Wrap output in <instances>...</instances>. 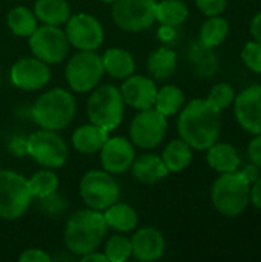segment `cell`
Segmentation results:
<instances>
[{
  "label": "cell",
  "mask_w": 261,
  "mask_h": 262,
  "mask_svg": "<svg viewBox=\"0 0 261 262\" xmlns=\"http://www.w3.org/2000/svg\"><path fill=\"white\" fill-rule=\"evenodd\" d=\"M248 154L251 161L261 169V134H258L254 140H251L248 146Z\"/></svg>",
  "instance_id": "8d00e7d4"
},
{
  "label": "cell",
  "mask_w": 261,
  "mask_h": 262,
  "mask_svg": "<svg viewBox=\"0 0 261 262\" xmlns=\"http://www.w3.org/2000/svg\"><path fill=\"white\" fill-rule=\"evenodd\" d=\"M168 129V117L155 107L140 111L129 129V135L134 144L142 149H152L158 146Z\"/></svg>",
  "instance_id": "7c38bea8"
},
{
  "label": "cell",
  "mask_w": 261,
  "mask_h": 262,
  "mask_svg": "<svg viewBox=\"0 0 261 262\" xmlns=\"http://www.w3.org/2000/svg\"><path fill=\"white\" fill-rule=\"evenodd\" d=\"M249 201H251L257 209H260L261 210V175L257 178L255 183H252Z\"/></svg>",
  "instance_id": "f35d334b"
},
{
  "label": "cell",
  "mask_w": 261,
  "mask_h": 262,
  "mask_svg": "<svg viewBox=\"0 0 261 262\" xmlns=\"http://www.w3.org/2000/svg\"><path fill=\"white\" fill-rule=\"evenodd\" d=\"M251 184L242 175V172H228L222 173L211 190V200L218 213L228 218H234L243 213L249 204Z\"/></svg>",
  "instance_id": "3957f363"
},
{
  "label": "cell",
  "mask_w": 261,
  "mask_h": 262,
  "mask_svg": "<svg viewBox=\"0 0 261 262\" xmlns=\"http://www.w3.org/2000/svg\"><path fill=\"white\" fill-rule=\"evenodd\" d=\"M80 195L89 209L102 212L118 201L120 187L109 172L89 170L80 181Z\"/></svg>",
  "instance_id": "ba28073f"
},
{
  "label": "cell",
  "mask_w": 261,
  "mask_h": 262,
  "mask_svg": "<svg viewBox=\"0 0 261 262\" xmlns=\"http://www.w3.org/2000/svg\"><path fill=\"white\" fill-rule=\"evenodd\" d=\"M28 187L32 196L48 198L58 187V178L51 170H40L28 180Z\"/></svg>",
  "instance_id": "4dcf8cb0"
},
{
  "label": "cell",
  "mask_w": 261,
  "mask_h": 262,
  "mask_svg": "<svg viewBox=\"0 0 261 262\" xmlns=\"http://www.w3.org/2000/svg\"><path fill=\"white\" fill-rule=\"evenodd\" d=\"M82 261L83 262H108V258L105 253H98V252H91L85 256H82Z\"/></svg>",
  "instance_id": "60d3db41"
},
{
  "label": "cell",
  "mask_w": 261,
  "mask_h": 262,
  "mask_svg": "<svg viewBox=\"0 0 261 262\" xmlns=\"http://www.w3.org/2000/svg\"><path fill=\"white\" fill-rule=\"evenodd\" d=\"M195 5L208 17L220 15L226 9V0H195Z\"/></svg>",
  "instance_id": "e575fe53"
},
{
  "label": "cell",
  "mask_w": 261,
  "mask_h": 262,
  "mask_svg": "<svg viewBox=\"0 0 261 262\" xmlns=\"http://www.w3.org/2000/svg\"><path fill=\"white\" fill-rule=\"evenodd\" d=\"M51 80V69L48 63L31 57L20 58L11 68V81L15 88L23 91H37Z\"/></svg>",
  "instance_id": "9a60e30c"
},
{
  "label": "cell",
  "mask_w": 261,
  "mask_h": 262,
  "mask_svg": "<svg viewBox=\"0 0 261 262\" xmlns=\"http://www.w3.org/2000/svg\"><path fill=\"white\" fill-rule=\"evenodd\" d=\"M28 180L12 170H0V218L17 220L31 204Z\"/></svg>",
  "instance_id": "8992f818"
},
{
  "label": "cell",
  "mask_w": 261,
  "mask_h": 262,
  "mask_svg": "<svg viewBox=\"0 0 261 262\" xmlns=\"http://www.w3.org/2000/svg\"><path fill=\"white\" fill-rule=\"evenodd\" d=\"M0 83H2V80H0Z\"/></svg>",
  "instance_id": "7bdbcfd3"
},
{
  "label": "cell",
  "mask_w": 261,
  "mask_h": 262,
  "mask_svg": "<svg viewBox=\"0 0 261 262\" xmlns=\"http://www.w3.org/2000/svg\"><path fill=\"white\" fill-rule=\"evenodd\" d=\"M234 98H235V92H234V88L229 84V83H218L215 84L209 95H208V101L215 107L218 109L220 112L226 107H229L232 103H234Z\"/></svg>",
  "instance_id": "d6a6232c"
},
{
  "label": "cell",
  "mask_w": 261,
  "mask_h": 262,
  "mask_svg": "<svg viewBox=\"0 0 261 262\" xmlns=\"http://www.w3.org/2000/svg\"><path fill=\"white\" fill-rule=\"evenodd\" d=\"M206 160L208 164L220 173L235 172L240 166V155L237 149L228 143H214L211 147H208Z\"/></svg>",
  "instance_id": "44dd1931"
},
{
  "label": "cell",
  "mask_w": 261,
  "mask_h": 262,
  "mask_svg": "<svg viewBox=\"0 0 261 262\" xmlns=\"http://www.w3.org/2000/svg\"><path fill=\"white\" fill-rule=\"evenodd\" d=\"M68 41L80 51H95L103 43V28L100 21L89 14L71 15L65 31Z\"/></svg>",
  "instance_id": "4fadbf2b"
},
{
  "label": "cell",
  "mask_w": 261,
  "mask_h": 262,
  "mask_svg": "<svg viewBox=\"0 0 261 262\" xmlns=\"http://www.w3.org/2000/svg\"><path fill=\"white\" fill-rule=\"evenodd\" d=\"M155 83L143 75H129L122 84V97L123 101L138 111L154 107L155 95H157Z\"/></svg>",
  "instance_id": "e0dca14e"
},
{
  "label": "cell",
  "mask_w": 261,
  "mask_h": 262,
  "mask_svg": "<svg viewBox=\"0 0 261 262\" xmlns=\"http://www.w3.org/2000/svg\"><path fill=\"white\" fill-rule=\"evenodd\" d=\"M34 14L45 25L60 26L69 20L71 8L66 0H37Z\"/></svg>",
  "instance_id": "7402d4cb"
},
{
  "label": "cell",
  "mask_w": 261,
  "mask_h": 262,
  "mask_svg": "<svg viewBox=\"0 0 261 262\" xmlns=\"http://www.w3.org/2000/svg\"><path fill=\"white\" fill-rule=\"evenodd\" d=\"M20 262H49L51 261V256L48 253H45L43 250L40 249H29V250H25L20 258Z\"/></svg>",
  "instance_id": "d590c367"
},
{
  "label": "cell",
  "mask_w": 261,
  "mask_h": 262,
  "mask_svg": "<svg viewBox=\"0 0 261 262\" xmlns=\"http://www.w3.org/2000/svg\"><path fill=\"white\" fill-rule=\"evenodd\" d=\"M106 232L108 224L100 210H80L66 224L65 244L74 255L85 256L100 247Z\"/></svg>",
  "instance_id": "7a4b0ae2"
},
{
  "label": "cell",
  "mask_w": 261,
  "mask_h": 262,
  "mask_svg": "<svg viewBox=\"0 0 261 262\" xmlns=\"http://www.w3.org/2000/svg\"><path fill=\"white\" fill-rule=\"evenodd\" d=\"M229 34V23L220 15L209 17L200 29V41L206 48H215L225 41Z\"/></svg>",
  "instance_id": "f1b7e54d"
},
{
  "label": "cell",
  "mask_w": 261,
  "mask_h": 262,
  "mask_svg": "<svg viewBox=\"0 0 261 262\" xmlns=\"http://www.w3.org/2000/svg\"><path fill=\"white\" fill-rule=\"evenodd\" d=\"M75 100L71 92L55 88L38 97L32 107L35 123L48 130L65 129L74 118Z\"/></svg>",
  "instance_id": "277c9868"
},
{
  "label": "cell",
  "mask_w": 261,
  "mask_h": 262,
  "mask_svg": "<svg viewBox=\"0 0 261 262\" xmlns=\"http://www.w3.org/2000/svg\"><path fill=\"white\" fill-rule=\"evenodd\" d=\"M26 152L46 169H58L68 160V146L55 130L34 132L26 141Z\"/></svg>",
  "instance_id": "9c48e42d"
},
{
  "label": "cell",
  "mask_w": 261,
  "mask_h": 262,
  "mask_svg": "<svg viewBox=\"0 0 261 262\" xmlns=\"http://www.w3.org/2000/svg\"><path fill=\"white\" fill-rule=\"evenodd\" d=\"M155 0H117L112 5V18L128 32L148 29L155 21Z\"/></svg>",
  "instance_id": "30bf717a"
},
{
  "label": "cell",
  "mask_w": 261,
  "mask_h": 262,
  "mask_svg": "<svg viewBox=\"0 0 261 262\" xmlns=\"http://www.w3.org/2000/svg\"><path fill=\"white\" fill-rule=\"evenodd\" d=\"M8 26L12 34L18 37H29L37 28V17L25 6H17L8 12Z\"/></svg>",
  "instance_id": "83f0119b"
},
{
  "label": "cell",
  "mask_w": 261,
  "mask_h": 262,
  "mask_svg": "<svg viewBox=\"0 0 261 262\" xmlns=\"http://www.w3.org/2000/svg\"><path fill=\"white\" fill-rule=\"evenodd\" d=\"M178 134L192 149L205 150L217 143L222 127L220 111L208 100L189 101L178 117Z\"/></svg>",
  "instance_id": "6da1fadb"
},
{
  "label": "cell",
  "mask_w": 261,
  "mask_h": 262,
  "mask_svg": "<svg viewBox=\"0 0 261 262\" xmlns=\"http://www.w3.org/2000/svg\"><path fill=\"white\" fill-rule=\"evenodd\" d=\"M251 34L257 41L261 43V12H258L251 21Z\"/></svg>",
  "instance_id": "ab89813d"
},
{
  "label": "cell",
  "mask_w": 261,
  "mask_h": 262,
  "mask_svg": "<svg viewBox=\"0 0 261 262\" xmlns=\"http://www.w3.org/2000/svg\"><path fill=\"white\" fill-rule=\"evenodd\" d=\"M135 158L134 146L123 137L108 138L100 149V161L106 172L123 173L131 169Z\"/></svg>",
  "instance_id": "2e32d148"
},
{
  "label": "cell",
  "mask_w": 261,
  "mask_h": 262,
  "mask_svg": "<svg viewBox=\"0 0 261 262\" xmlns=\"http://www.w3.org/2000/svg\"><path fill=\"white\" fill-rule=\"evenodd\" d=\"M162 160L169 172H182L192 161V147L185 140H174L163 150Z\"/></svg>",
  "instance_id": "d4e9b609"
},
{
  "label": "cell",
  "mask_w": 261,
  "mask_h": 262,
  "mask_svg": "<svg viewBox=\"0 0 261 262\" xmlns=\"http://www.w3.org/2000/svg\"><path fill=\"white\" fill-rule=\"evenodd\" d=\"M132 256L137 261L152 262L160 259L165 253V238L154 227H143L131 239Z\"/></svg>",
  "instance_id": "ac0fdd59"
},
{
  "label": "cell",
  "mask_w": 261,
  "mask_h": 262,
  "mask_svg": "<svg viewBox=\"0 0 261 262\" xmlns=\"http://www.w3.org/2000/svg\"><path fill=\"white\" fill-rule=\"evenodd\" d=\"M105 68L102 57L94 51H80L66 66V80L72 91L83 94L97 88Z\"/></svg>",
  "instance_id": "52a82bcc"
},
{
  "label": "cell",
  "mask_w": 261,
  "mask_h": 262,
  "mask_svg": "<svg viewBox=\"0 0 261 262\" xmlns=\"http://www.w3.org/2000/svg\"><path fill=\"white\" fill-rule=\"evenodd\" d=\"M131 169H132L134 178L145 184H154L163 180L169 173L162 157L152 155V154H145V155H140L138 158H134Z\"/></svg>",
  "instance_id": "d6986e66"
},
{
  "label": "cell",
  "mask_w": 261,
  "mask_h": 262,
  "mask_svg": "<svg viewBox=\"0 0 261 262\" xmlns=\"http://www.w3.org/2000/svg\"><path fill=\"white\" fill-rule=\"evenodd\" d=\"M183 103H185L183 91L178 86L168 84L157 91L154 107L160 111L162 114H165L166 117H169V115L177 114L182 109Z\"/></svg>",
  "instance_id": "f546056e"
},
{
  "label": "cell",
  "mask_w": 261,
  "mask_h": 262,
  "mask_svg": "<svg viewBox=\"0 0 261 262\" xmlns=\"http://www.w3.org/2000/svg\"><path fill=\"white\" fill-rule=\"evenodd\" d=\"M29 48L32 54L48 63H60L69 49V41L66 34L58 26L45 25L40 28H35V31L29 35Z\"/></svg>",
  "instance_id": "8fae6325"
},
{
  "label": "cell",
  "mask_w": 261,
  "mask_h": 262,
  "mask_svg": "<svg viewBox=\"0 0 261 262\" xmlns=\"http://www.w3.org/2000/svg\"><path fill=\"white\" fill-rule=\"evenodd\" d=\"M102 61H103L105 71L114 78H126L132 75L135 69V61L132 55L126 49H122V48L108 49L103 54Z\"/></svg>",
  "instance_id": "603a6c76"
},
{
  "label": "cell",
  "mask_w": 261,
  "mask_h": 262,
  "mask_svg": "<svg viewBox=\"0 0 261 262\" xmlns=\"http://www.w3.org/2000/svg\"><path fill=\"white\" fill-rule=\"evenodd\" d=\"M105 221L108 227H112L118 232H129L137 227L138 215L137 212L123 203H114L108 209H105Z\"/></svg>",
  "instance_id": "cb8c5ba5"
},
{
  "label": "cell",
  "mask_w": 261,
  "mask_h": 262,
  "mask_svg": "<svg viewBox=\"0 0 261 262\" xmlns=\"http://www.w3.org/2000/svg\"><path fill=\"white\" fill-rule=\"evenodd\" d=\"M242 175L246 178V181H248L249 184H252V183H255V181H257V178L260 177V167H258L257 164L251 163V164H248V166H245V167H243Z\"/></svg>",
  "instance_id": "74e56055"
},
{
  "label": "cell",
  "mask_w": 261,
  "mask_h": 262,
  "mask_svg": "<svg viewBox=\"0 0 261 262\" xmlns=\"http://www.w3.org/2000/svg\"><path fill=\"white\" fill-rule=\"evenodd\" d=\"M242 60L245 61V64L257 72L261 74V43L260 41H249L245 45L243 51H242Z\"/></svg>",
  "instance_id": "836d02e7"
},
{
  "label": "cell",
  "mask_w": 261,
  "mask_h": 262,
  "mask_svg": "<svg viewBox=\"0 0 261 262\" xmlns=\"http://www.w3.org/2000/svg\"><path fill=\"white\" fill-rule=\"evenodd\" d=\"M189 9L183 0H162L155 8V20L163 26L175 28L186 21Z\"/></svg>",
  "instance_id": "4316f807"
},
{
  "label": "cell",
  "mask_w": 261,
  "mask_h": 262,
  "mask_svg": "<svg viewBox=\"0 0 261 262\" xmlns=\"http://www.w3.org/2000/svg\"><path fill=\"white\" fill-rule=\"evenodd\" d=\"M125 101L122 92L111 84L97 88L88 100V117L91 123L103 127L105 130H114L123 120Z\"/></svg>",
  "instance_id": "5b68a950"
},
{
  "label": "cell",
  "mask_w": 261,
  "mask_h": 262,
  "mask_svg": "<svg viewBox=\"0 0 261 262\" xmlns=\"http://www.w3.org/2000/svg\"><path fill=\"white\" fill-rule=\"evenodd\" d=\"M100 2H105V3H114V2H117V0H100Z\"/></svg>",
  "instance_id": "b9f144b4"
},
{
  "label": "cell",
  "mask_w": 261,
  "mask_h": 262,
  "mask_svg": "<svg viewBox=\"0 0 261 262\" xmlns=\"http://www.w3.org/2000/svg\"><path fill=\"white\" fill-rule=\"evenodd\" d=\"M148 71L149 74L157 80H166L169 78L177 68V55L174 51L168 48H160L154 51L148 58Z\"/></svg>",
  "instance_id": "484cf974"
},
{
  "label": "cell",
  "mask_w": 261,
  "mask_h": 262,
  "mask_svg": "<svg viewBox=\"0 0 261 262\" xmlns=\"http://www.w3.org/2000/svg\"><path fill=\"white\" fill-rule=\"evenodd\" d=\"M109 138V132L105 130L103 127L91 123V124H83L75 132L72 134V144L75 150L80 154H95L98 152L106 140Z\"/></svg>",
  "instance_id": "ffe728a7"
},
{
  "label": "cell",
  "mask_w": 261,
  "mask_h": 262,
  "mask_svg": "<svg viewBox=\"0 0 261 262\" xmlns=\"http://www.w3.org/2000/svg\"><path fill=\"white\" fill-rule=\"evenodd\" d=\"M105 255L108 258V262H125L132 256V246L131 239L122 236V235H114L109 238L106 243Z\"/></svg>",
  "instance_id": "1f68e13d"
},
{
  "label": "cell",
  "mask_w": 261,
  "mask_h": 262,
  "mask_svg": "<svg viewBox=\"0 0 261 262\" xmlns=\"http://www.w3.org/2000/svg\"><path fill=\"white\" fill-rule=\"evenodd\" d=\"M238 124L249 134H261V84H252L234 98Z\"/></svg>",
  "instance_id": "5bb4252c"
}]
</instances>
